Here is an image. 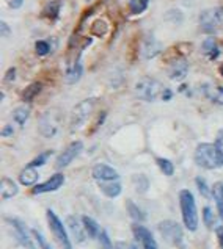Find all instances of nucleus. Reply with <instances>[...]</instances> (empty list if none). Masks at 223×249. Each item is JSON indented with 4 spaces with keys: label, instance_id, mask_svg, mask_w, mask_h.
I'll return each instance as SVG.
<instances>
[{
    "label": "nucleus",
    "instance_id": "1a4fd4ad",
    "mask_svg": "<svg viewBox=\"0 0 223 249\" xmlns=\"http://www.w3.org/2000/svg\"><path fill=\"white\" fill-rule=\"evenodd\" d=\"M63 183H64V176L61 173H57L52 177H49L46 182L35 185L32 195H42V193H50V191H57Z\"/></svg>",
    "mask_w": 223,
    "mask_h": 249
},
{
    "label": "nucleus",
    "instance_id": "ea45409f",
    "mask_svg": "<svg viewBox=\"0 0 223 249\" xmlns=\"http://www.w3.org/2000/svg\"><path fill=\"white\" fill-rule=\"evenodd\" d=\"M13 132H14L13 125H5L3 130H2V137H11Z\"/></svg>",
    "mask_w": 223,
    "mask_h": 249
},
{
    "label": "nucleus",
    "instance_id": "473e14b6",
    "mask_svg": "<svg viewBox=\"0 0 223 249\" xmlns=\"http://www.w3.org/2000/svg\"><path fill=\"white\" fill-rule=\"evenodd\" d=\"M209 97H211L212 102L219 104V105H223V87L215 88L212 92H209Z\"/></svg>",
    "mask_w": 223,
    "mask_h": 249
},
{
    "label": "nucleus",
    "instance_id": "39448f33",
    "mask_svg": "<svg viewBox=\"0 0 223 249\" xmlns=\"http://www.w3.org/2000/svg\"><path fill=\"white\" fill-rule=\"evenodd\" d=\"M200 27L207 35H214L223 30V6L204 10L200 14Z\"/></svg>",
    "mask_w": 223,
    "mask_h": 249
},
{
    "label": "nucleus",
    "instance_id": "20e7f679",
    "mask_svg": "<svg viewBox=\"0 0 223 249\" xmlns=\"http://www.w3.org/2000/svg\"><path fill=\"white\" fill-rule=\"evenodd\" d=\"M135 96L145 102H154L157 97L163 94V87L159 80L151 79V77H143L135 83Z\"/></svg>",
    "mask_w": 223,
    "mask_h": 249
},
{
    "label": "nucleus",
    "instance_id": "423d86ee",
    "mask_svg": "<svg viewBox=\"0 0 223 249\" xmlns=\"http://www.w3.org/2000/svg\"><path fill=\"white\" fill-rule=\"evenodd\" d=\"M46 216H47V223H49V227H50V232H52V235L55 237V240L59 241V245L61 246V249H73L69 235H68L66 229H64V224L61 223V219L57 216L52 210H47Z\"/></svg>",
    "mask_w": 223,
    "mask_h": 249
},
{
    "label": "nucleus",
    "instance_id": "79ce46f5",
    "mask_svg": "<svg viewBox=\"0 0 223 249\" xmlns=\"http://www.w3.org/2000/svg\"><path fill=\"white\" fill-rule=\"evenodd\" d=\"M217 237H219L220 248L223 249V227H219V229H217Z\"/></svg>",
    "mask_w": 223,
    "mask_h": 249
},
{
    "label": "nucleus",
    "instance_id": "37998d69",
    "mask_svg": "<svg viewBox=\"0 0 223 249\" xmlns=\"http://www.w3.org/2000/svg\"><path fill=\"white\" fill-rule=\"evenodd\" d=\"M171 96H173V92H171V89H165V91H163V94H162V99H163V101H170Z\"/></svg>",
    "mask_w": 223,
    "mask_h": 249
},
{
    "label": "nucleus",
    "instance_id": "a878e982",
    "mask_svg": "<svg viewBox=\"0 0 223 249\" xmlns=\"http://www.w3.org/2000/svg\"><path fill=\"white\" fill-rule=\"evenodd\" d=\"M28 115H30V110L27 108V107H19V108L14 110L13 113V119L16 121L19 125H24L28 119Z\"/></svg>",
    "mask_w": 223,
    "mask_h": 249
},
{
    "label": "nucleus",
    "instance_id": "393cba45",
    "mask_svg": "<svg viewBox=\"0 0 223 249\" xmlns=\"http://www.w3.org/2000/svg\"><path fill=\"white\" fill-rule=\"evenodd\" d=\"M60 8H61V2L60 0H54V2H49L46 5V8H44V16L50 20H55L57 18H59V14H60Z\"/></svg>",
    "mask_w": 223,
    "mask_h": 249
},
{
    "label": "nucleus",
    "instance_id": "f03ea898",
    "mask_svg": "<svg viewBox=\"0 0 223 249\" xmlns=\"http://www.w3.org/2000/svg\"><path fill=\"white\" fill-rule=\"evenodd\" d=\"M195 163L204 169H217L223 166V157L215 144L201 143L195 149Z\"/></svg>",
    "mask_w": 223,
    "mask_h": 249
},
{
    "label": "nucleus",
    "instance_id": "2f4dec72",
    "mask_svg": "<svg viewBox=\"0 0 223 249\" xmlns=\"http://www.w3.org/2000/svg\"><path fill=\"white\" fill-rule=\"evenodd\" d=\"M197 187H198V190H200V193L203 195L204 197H207L211 195V191H209V187H207V183H206V180L203 179V177H197Z\"/></svg>",
    "mask_w": 223,
    "mask_h": 249
},
{
    "label": "nucleus",
    "instance_id": "e433bc0d",
    "mask_svg": "<svg viewBox=\"0 0 223 249\" xmlns=\"http://www.w3.org/2000/svg\"><path fill=\"white\" fill-rule=\"evenodd\" d=\"M215 147L219 149V152L223 157V129L219 130V133H217V138H215Z\"/></svg>",
    "mask_w": 223,
    "mask_h": 249
},
{
    "label": "nucleus",
    "instance_id": "bb28decb",
    "mask_svg": "<svg viewBox=\"0 0 223 249\" xmlns=\"http://www.w3.org/2000/svg\"><path fill=\"white\" fill-rule=\"evenodd\" d=\"M149 5V0H131L129 2V8H131L132 14H140L143 13Z\"/></svg>",
    "mask_w": 223,
    "mask_h": 249
},
{
    "label": "nucleus",
    "instance_id": "c03bdc74",
    "mask_svg": "<svg viewBox=\"0 0 223 249\" xmlns=\"http://www.w3.org/2000/svg\"><path fill=\"white\" fill-rule=\"evenodd\" d=\"M220 74H222V75H223V66H222V68H220Z\"/></svg>",
    "mask_w": 223,
    "mask_h": 249
},
{
    "label": "nucleus",
    "instance_id": "9b49d317",
    "mask_svg": "<svg viewBox=\"0 0 223 249\" xmlns=\"http://www.w3.org/2000/svg\"><path fill=\"white\" fill-rule=\"evenodd\" d=\"M91 174L98 182L118 180L120 179V174L117 173V171H115L110 165H105V163H98V165L93 168Z\"/></svg>",
    "mask_w": 223,
    "mask_h": 249
},
{
    "label": "nucleus",
    "instance_id": "ddd939ff",
    "mask_svg": "<svg viewBox=\"0 0 223 249\" xmlns=\"http://www.w3.org/2000/svg\"><path fill=\"white\" fill-rule=\"evenodd\" d=\"M161 42L154 38V35H148V36L143 39V44H142V55L143 58H154V56L161 52Z\"/></svg>",
    "mask_w": 223,
    "mask_h": 249
},
{
    "label": "nucleus",
    "instance_id": "c9c22d12",
    "mask_svg": "<svg viewBox=\"0 0 223 249\" xmlns=\"http://www.w3.org/2000/svg\"><path fill=\"white\" fill-rule=\"evenodd\" d=\"M33 235H35V238L38 240V243H40V246H41V249H52L50 248V245L47 243V241L44 240V237L41 235L40 232H37V231H33Z\"/></svg>",
    "mask_w": 223,
    "mask_h": 249
},
{
    "label": "nucleus",
    "instance_id": "f257e3e1",
    "mask_svg": "<svg viewBox=\"0 0 223 249\" xmlns=\"http://www.w3.org/2000/svg\"><path fill=\"white\" fill-rule=\"evenodd\" d=\"M179 207H181L184 226L190 232H195L198 229V210L195 197H193L190 190L179 191Z\"/></svg>",
    "mask_w": 223,
    "mask_h": 249
},
{
    "label": "nucleus",
    "instance_id": "72a5a7b5",
    "mask_svg": "<svg viewBox=\"0 0 223 249\" xmlns=\"http://www.w3.org/2000/svg\"><path fill=\"white\" fill-rule=\"evenodd\" d=\"M99 243H101V246H102V249H112L113 248L112 241L109 238V233H107L105 231H101V233H99Z\"/></svg>",
    "mask_w": 223,
    "mask_h": 249
},
{
    "label": "nucleus",
    "instance_id": "58836bf2",
    "mask_svg": "<svg viewBox=\"0 0 223 249\" xmlns=\"http://www.w3.org/2000/svg\"><path fill=\"white\" fill-rule=\"evenodd\" d=\"M0 32H2V36H10L11 28L8 27V24H6L5 20H2V24H0Z\"/></svg>",
    "mask_w": 223,
    "mask_h": 249
},
{
    "label": "nucleus",
    "instance_id": "5701e85b",
    "mask_svg": "<svg viewBox=\"0 0 223 249\" xmlns=\"http://www.w3.org/2000/svg\"><path fill=\"white\" fill-rule=\"evenodd\" d=\"M41 89H42V85L40 83V82H33V83H30L28 87L22 91V101L24 102H32L35 97H37L40 92H41Z\"/></svg>",
    "mask_w": 223,
    "mask_h": 249
},
{
    "label": "nucleus",
    "instance_id": "cd10ccee",
    "mask_svg": "<svg viewBox=\"0 0 223 249\" xmlns=\"http://www.w3.org/2000/svg\"><path fill=\"white\" fill-rule=\"evenodd\" d=\"M157 166L162 171L165 176H173L175 174V165L167 159H157Z\"/></svg>",
    "mask_w": 223,
    "mask_h": 249
},
{
    "label": "nucleus",
    "instance_id": "f704fd0d",
    "mask_svg": "<svg viewBox=\"0 0 223 249\" xmlns=\"http://www.w3.org/2000/svg\"><path fill=\"white\" fill-rule=\"evenodd\" d=\"M203 221H204V224L207 227H212V224H214V215H212L211 207H206L203 210Z\"/></svg>",
    "mask_w": 223,
    "mask_h": 249
},
{
    "label": "nucleus",
    "instance_id": "7ed1b4c3",
    "mask_svg": "<svg viewBox=\"0 0 223 249\" xmlns=\"http://www.w3.org/2000/svg\"><path fill=\"white\" fill-rule=\"evenodd\" d=\"M95 105H96V97H90V99H85L82 102H79L74 107L73 113H71V119H69L71 133H76L90 119L93 110H95Z\"/></svg>",
    "mask_w": 223,
    "mask_h": 249
},
{
    "label": "nucleus",
    "instance_id": "4468645a",
    "mask_svg": "<svg viewBox=\"0 0 223 249\" xmlns=\"http://www.w3.org/2000/svg\"><path fill=\"white\" fill-rule=\"evenodd\" d=\"M189 72V63H187L184 58H178L171 63V66L168 69V75L171 80H182L184 77Z\"/></svg>",
    "mask_w": 223,
    "mask_h": 249
},
{
    "label": "nucleus",
    "instance_id": "2eb2a0df",
    "mask_svg": "<svg viewBox=\"0 0 223 249\" xmlns=\"http://www.w3.org/2000/svg\"><path fill=\"white\" fill-rule=\"evenodd\" d=\"M52 115H54V113L49 111L41 119L40 130H41L42 135H44V137H54V135L57 133V130H59V124H57V121L52 118Z\"/></svg>",
    "mask_w": 223,
    "mask_h": 249
},
{
    "label": "nucleus",
    "instance_id": "c756f323",
    "mask_svg": "<svg viewBox=\"0 0 223 249\" xmlns=\"http://www.w3.org/2000/svg\"><path fill=\"white\" fill-rule=\"evenodd\" d=\"M54 152L52 151H46V152H42V154H40V155H37V159H33L32 161H30V165L28 166H32V168H38V166H42L44 163L49 160V157L52 155Z\"/></svg>",
    "mask_w": 223,
    "mask_h": 249
},
{
    "label": "nucleus",
    "instance_id": "9d476101",
    "mask_svg": "<svg viewBox=\"0 0 223 249\" xmlns=\"http://www.w3.org/2000/svg\"><path fill=\"white\" fill-rule=\"evenodd\" d=\"M6 221L11 224L14 237L18 238V241L20 245H22L24 248H28V249H35L33 241L30 240V235H28V232H27V227L22 221H19V219H13V218H8Z\"/></svg>",
    "mask_w": 223,
    "mask_h": 249
},
{
    "label": "nucleus",
    "instance_id": "c85d7f7f",
    "mask_svg": "<svg viewBox=\"0 0 223 249\" xmlns=\"http://www.w3.org/2000/svg\"><path fill=\"white\" fill-rule=\"evenodd\" d=\"M127 213L131 215L132 219H137V221H142V219H145V213L140 210V207H137V205L132 202V201H127Z\"/></svg>",
    "mask_w": 223,
    "mask_h": 249
},
{
    "label": "nucleus",
    "instance_id": "dca6fc26",
    "mask_svg": "<svg viewBox=\"0 0 223 249\" xmlns=\"http://www.w3.org/2000/svg\"><path fill=\"white\" fill-rule=\"evenodd\" d=\"M101 191L107 197H118L121 195V183L118 180H107V182H98Z\"/></svg>",
    "mask_w": 223,
    "mask_h": 249
},
{
    "label": "nucleus",
    "instance_id": "4be33fe9",
    "mask_svg": "<svg viewBox=\"0 0 223 249\" xmlns=\"http://www.w3.org/2000/svg\"><path fill=\"white\" fill-rule=\"evenodd\" d=\"M82 224H83L85 232H87V235H88L90 238H98V237H99L101 227H99V224H98L93 218H90V216H83V218H82Z\"/></svg>",
    "mask_w": 223,
    "mask_h": 249
},
{
    "label": "nucleus",
    "instance_id": "7c9ffc66",
    "mask_svg": "<svg viewBox=\"0 0 223 249\" xmlns=\"http://www.w3.org/2000/svg\"><path fill=\"white\" fill-rule=\"evenodd\" d=\"M35 51H37V53L40 56H46L50 52L49 41H37V44H35Z\"/></svg>",
    "mask_w": 223,
    "mask_h": 249
},
{
    "label": "nucleus",
    "instance_id": "aec40b11",
    "mask_svg": "<svg viewBox=\"0 0 223 249\" xmlns=\"http://www.w3.org/2000/svg\"><path fill=\"white\" fill-rule=\"evenodd\" d=\"M83 74V66H82V61L77 60L73 66H71L68 71H66V83L69 85H74L81 80V77Z\"/></svg>",
    "mask_w": 223,
    "mask_h": 249
},
{
    "label": "nucleus",
    "instance_id": "0eeeda50",
    "mask_svg": "<svg viewBox=\"0 0 223 249\" xmlns=\"http://www.w3.org/2000/svg\"><path fill=\"white\" fill-rule=\"evenodd\" d=\"M132 233H134V238H135L134 249H157L153 233H151L145 226L134 224Z\"/></svg>",
    "mask_w": 223,
    "mask_h": 249
},
{
    "label": "nucleus",
    "instance_id": "b1692460",
    "mask_svg": "<svg viewBox=\"0 0 223 249\" xmlns=\"http://www.w3.org/2000/svg\"><path fill=\"white\" fill-rule=\"evenodd\" d=\"M212 196L215 199V204H217L219 215L223 219V183L222 182L214 183V187H212Z\"/></svg>",
    "mask_w": 223,
    "mask_h": 249
},
{
    "label": "nucleus",
    "instance_id": "f8f14e48",
    "mask_svg": "<svg viewBox=\"0 0 223 249\" xmlns=\"http://www.w3.org/2000/svg\"><path fill=\"white\" fill-rule=\"evenodd\" d=\"M159 229H161L162 235L165 238L173 241V243H176V245L182 240L181 226H179L178 223H175V221H163V223L159 224Z\"/></svg>",
    "mask_w": 223,
    "mask_h": 249
},
{
    "label": "nucleus",
    "instance_id": "a211bd4d",
    "mask_svg": "<svg viewBox=\"0 0 223 249\" xmlns=\"http://www.w3.org/2000/svg\"><path fill=\"white\" fill-rule=\"evenodd\" d=\"M38 179H40L38 171L32 166H27L25 169H22V173L19 174V182L25 185V187H32V185L38 182Z\"/></svg>",
    "mask_w": 223,
    "mask_h": 249
},
{
    "label": "nucleus",
    "instance_id": "4c0bfd02",
    "mask_svg": "<svg viewBox=\"0 0 223 249\" xmlns=\"http://www.w3.org/2000/svg\"><path fill=\"white\" fill-rule=\"evenodd\" d=\"M14 79H16V68H10L8 71H6L5 74V82H13Z\"/></svg>",
    "mask_w": 223,
    "mask_h": 249
},
{
    "label": "nucleus",
    "instance_id": "6e6552de",
    "mask_svg": "<svg viewBox=\"0 0 223 249\" xmlns=\"http://www.w3.org/2000/svg\"><path fill=\"white\" fill-rule=\"evenodd\" d=\"M82 149H83V143L82 141H73L64 151L57 157V168L59 169H63V168H66L69 163H73L79 155H81L82 152Z\"/></svg>",
    "mask_w": 223,
    "mask_h": 249
},
{
    "label": "nucleus",
    "instance_id": "a19ab883",
    "mask_svg": "<svg viewBox=\"0 0 223 249\" xmlns=\"http://www.w3.org/2000/svg\"><path fill=\"white\" fill-rule=\"evenodd\" d=\"M22 3H24V0H11V2H10V8L18 10V8L22 6Z\"/></svg>",
    "mask_w": 223,
    "mask_h": 249
},
{
    "label": "nucleus",
    "instance_id": "f3484780",
    "mask_svg": "<svg viewBox=\"0 0 223 249\" xmlns=\"http://www.w3.org/2000/svg\"><path fill=\"white\" fill-rule=\"evenodd\" d=\"M68 226H69L71 232H73L74 238L79 241V243H83V241H85V235H87L83 224L79 223V219L76 216H69L68 218Z\"/></svg>",
    "mask_w": 223,
    "mask_h": 249
},
{
    "label": "nucleus",
    "instance_id": "6ab92c4d",
    "mask_svg": "<svg viewBox=\"0 0 223 249\" xmlns=\"http://www.w3.org/2000/svg\"><path fill=\"white\" fill-rule=\"evenodd\" d=\"M201 51H203V53L207 56L209 60H217L219 55H220V49L217 46V42H215L214 38H207L203 46H201Z\"/></svg>",
    "mask_w": 223,
    "mask_h": 249
},
{
    "label": "nucleus",
    "instance_id": "412c9836",
    "mask_svg": "<svg viewBox=\"0 0 223 249\" xmlns=\"http://www.w3.org/2000/svg\"><path fill=\"white\" fill-rule=\"evenodd\" d=\"M0 188H2V197L3 199H11L18 195V185L14 183L11 179H8V177H3L2 179Z\"/></svg>",
    "mask_w": 223,
    "mask_h": 249
}]
</instances>
